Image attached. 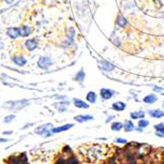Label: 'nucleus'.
I'll use <instances>...</instances> for the list:
<instances>
[{
  "instance_id": "nucleus-23",
  "label": "nucleus",
  "mask_w": 164,
  "mask_h": 164,
  "mask_svg": "<svg viewBox=\"0 0 164 164\" xmlns=\"http://www.w3.org/2000/svg\"><path fill=\"white\" fill-rule=\"evenodd\" d=\"M149 125V122L147 120H144V119H139L138 121V128H147Z\"/></svg>"
},
{
  "instance_id": "nucleus-4",
  "label": "nucleus",
  "mask_w": 164,
  "mask_h": 164,
  "mask_svg": "<svg viewBox=\"0 0 164 164\" xmlns=\"http://www.w3.org/2000/svg\"><path fill=\"white\" fill-rule=\"evenodd\" d=\"M115 94V91L108 89V88H102L100 90V96L103 100H110Z\"/></svg>"
},
{
  "instance_id": "nucleus-2",
  "label": "nucleus",
  "mask_w": 164,
  "mask_h": 164,
  "mask_svg": "<svg viewBox=\"0 0 164 164\" xmlns=\"http://www.w3.org/2000/svg\"><path fill=\"white\" fill-rule=\"evenodd\" d=\"M30 104V102L27 100H22V101H14V102H7L5 103V105H3V108L6 109H10V110H20L23 109L24 107L28 106Z\"/></svg>"
},
{
  "instance_id": "nucleus-8",
  "label": "nucleus",
  "mask_w": 164,
  "mask_h": 164,
  "mask_svg": "<svg viewBox=\"0 0 164 164\" xmlns=\"http://www.w3.org/2000/svg\"><path fill=\"white\" fill-rule=\"evenodd\" d=\"M148 114L151 118H154V119H160L164 117V112L160 109H155V110H150L148 111Z\"/></svg>"
},
{
  "instance_id": "nucleus-24",
  "label": "nucleus",
  "mask_w": 164,
  "mask_h": 164,
  "mask_svg": "<svg viewBox=\"0 0 164 164\" xmlns=\"http://www.w3.org/2000/svg\"><path fill=\"white\" fill-rule=\"evenodd\" d=\"M14 119H15V115H8V116H6L4 118L3 122L6 123V124H9V123H11Z\"/></svg>"
},
{
  "instance_id": "nucleus-22",
  "label": "nucleus",
  "mask_w": 164,
  "mask_h": 164,
  "mask_svg": "<svg viewBox=\"0 0 164 164\" xmlns=\"http://www.w3.org/2000/svg\"><path fill=\"white\" fill-rule=\"evenodd\" d=\"M84 79H85V72L83 69H80L75 75V80L78 82H83Z\"/></svg>"
},
{
  "instance_id": "nucleus-7",
  "label": "nucleus",
  "mask_w": 164,
  "mask_h": 164,
  "mask_svg": "<svg viewBox=\"0 0 164 164\" xmlns=\"http://www.w3.org/2000/svg\"><path fill=\"white\" fill-rule=\"evenodd\" d=\"M12 60L18 66H25L27 64V60L22 55H15L14 57H12Z\"/></svg>"
},
{
  "instance_id": "nucleus-27",
  "label": "nucleus",
  "mask_w": 164,
  "mask_h": 164,
  "mask_svg": "<svg viewBox=\"0 0 164 164\" xmlns=\"http://www.w3.org/2000/svg\"><path fill=\"white\" fill-rule=\"evenodd\" d=\"M9 142L8 138H0V143H2V142Z\"/></svg>"
},
{
  "instance_id": "nucleus-15",
  "label": "nucleus",
  "mask_w": 164,
  "mask_h": 164,
  "mask_svg": "<svg viewBox=\"0 0 164 164\" xmlns=\"http://www.w3.org/2000/svg\"><path fill=\"white\" fill-rule=\"evenodd\" d=\"M86 100L91 104H94L97 101V94L94 91H89L86 95Z\"/></svg>"
},
{
  "instance_id": "nucleus-21",
  "label": "nucleus",
  "mask_w": 164,
  "mask_h": 164,
  "mask_svg": "<svg viewBox=\"0 0 164 164\" xmlns=\"http://www.w3.org/2000/svg\"><path fill=\"white\" fill-rule=\"evenodd\" d=\"M124 128V124L121 122H114L112 126H111V130L113 132H120L122 128Z\"/></svg>"
},
{
  "instance_id": "nucleus-5",
  "label": "nucleus",
  "mask_w": 164,
  "mask_h": 164,
  "mask_svg": "<svg viewBox=\"0 0 164 164\" xmlns=\"http://www.w3.org/2000/svg\"><path fill=\"white\" fill-rule=\"evenodd\" d=\"M38 45H39L38 40L36 39H29L25 42V46L27 48V50L30 51H33L36 50L38 48Z\"/></svg>"
},
{
  "instance_id": "nucleus-20",
  "label": "nucleus",
  "mask_w": 164,
  "mask_h": 164,
  "mask_svg": "<svg viewBox=\"0 0 164 164\" xmlns=\"http://www.w3.org/2000/svg\"><path fill=\"white\" fill-rule=\"evenodd\" d=\"M117 24H118L120 27H122V28H124V27H126L127 25H128V21H127V19L125 18L124 16L123 15H119L118 17H117Z\"/></svg>"
},
{
  "instance_id": "nucleus-25",
  "label": "nucleus",
  "mask_w": 164,
  "mask_h": 164,
  "mask_svg": "<svg viewBox=\"0 0 164 164\" xmlns=\"http://www.w3.org/2000/svg\"><path fill=\"white\" fill-rule=\"evenodd\" d=\"M154 92H158L160 93V94H164V88L162 87H159V86H153V88H152Z\"/></svg>"
},
{
  "instance_id": "nucleus-1",
  "label": "nucleus",
  "mask_w": 164,
  "mask_h": 164,
  "mask_svg": "<svg viewBox=\"0 0 164 164\" xmlns=\"http://www.w3.org/2000/svg\"><path fill=\"white\" fill-rule=\"evenodd\" d=\"M52 128H54L52 124L48 123V124H45V125L38 127L36 130H35V133H36L37 134H39V136H42V137H50L54 134L51 133Z\"/></svg>"
},
{
  "instance_id": "nucleus-10",
  "label": "nucleus",
  "mask_w": 164,
  "mask_h": 164,
  "mask_svg": "<svg viewBox=\"0 0 164 164\" xmlns=\"http://www.w3.org/2000/svg\"><path fill=\"white\" fill-rule=\"evenodd\" d=\"M7 35L8 37L11 39H17L18 37H20V31L19 28H9L7 30Z\"/></svg>"
},
{
  "instance_id": "nucleus-11",
  "label": "nucleus",
  "mask_w": 164,
  "mask_h": 164,
  "mask_svg": "<svg viewBox=\"0 0 164 164\" xmlns=\"http://www.w3.org/2000/svg\"><path fill=\"white\" fill-rule=\"evenodd\" d=\"M74 120L78 123H84V122L94 120V117L91 115H78V116L74 117Z\"/></svg>"
},
{
  "instance_id": "nucleus-26",
  "label": "nucleus",
  "mask_w": 164,
  "mask_h": 164,
  "mask_svg": "<svg viewBox=\"0 0 164 164\" xmlns=\"http://www.w3.org/2000/svg\"><path fill=\"white\" fill-rule=\"evenodd\" d=\"M116 143L126 144V143H128V140L125 138H122V137H118V138H116Z\"/></svg>"
},
{
  "instance_id": "nucleus-12",
  "label": "nucleus",
  "mask_w": 164,
  "mask_h": 164,
  "mask_svg": "<svg viewBox=\"0 0 164 164\" xmlns=\"http://www.w3.org/2000/svg\"><path fill=\"white\" fill-rule=\"evenodd\" d=\"M126 108H127V104L124 102H121V101L115 102L112 104V109L117 111V112H122V111H124Z\"/></svg>"
},
{
  "instance_id": "nucleus-30",
  "label": "nucleus",
  "mask_w": 164,
  "mask_h": 164,
  "mask_svg": "<svg viewBox=\"0 0 164 164\" xmlns=\"http://www.w3.org/2000/svg\"><path fill=\"white\" fill-rule=\"evenodd\" d=\"M12 133H13L12 131H8V132H4L3 133H4V134H11Z\"/></svg>"
},
{
  "instance_id": "nucleus-3",
  "label": "nucleus",
  "mask_w": 164,
  "mask_h": 164,
  "mask_svg": "<svg viewBox=\"0 0 164 164\" xmlns=\"http://www.w3.org/2000/svg\"><path fill=\"white\" fill-rule=\"evenodd\" d=\"M52 64V60L50 56H41L39 58L38 61V65L40 68L42 69H48Z\"/></svg>"
},
{
  "instance_id": "nucleus-28",
  "label": "nucleus",
  "mask_w": 164,
  "mask_h": 164,
  "mask_svg": "<svg viewBox=\"0 0 164 164\" xmlns=\"http://www.w3.org/2000/svg\"><path fill=\"white\" fill-rule=\"evenodd\" d=\"M114 118H115L114 116H110V117H108V118H107V120H106V123H109V122H111V121H112V119H114Z\"/></svg>"
},
{
  "instance_id": "nucleus-18",
  "label": "nucleus",
  "mask_w": 164,
  "mask_h": 164,
  "mask_svg": "<svg viewBox=\"0 0 164 164\" xmlns=\"http://www.w3.org/2000/svg\"><path fill=\"white\" fill-rule=\"evenodd\" d=\"M130 116L133 120H138V119H143L145 116V113L143 111H137V112H132Z\"/></svg>"
},
{
  "instance_id": "nucleus-31",
  "label": "nucleus",
  "mask_w": 164,
  "mask_h": 164,
  "mask_svg": "<svg viewBox=\"0 0 164 164\" xmlns=\"http://www.w3.org/2000/svg\"><path fill=\"white\" fill-rule=\"evenodd\" d=\"M163 105H164V102H163Z\"/></svg>"
},
{
  "instance_id": "nucleus-19",
  "label": "nucleus",
  "mask_w": 164,
  "mask_h": 164,
  "mask_svg": "<svg viewBox=\"0 0 164 164\" xmlns=\"http://www.w3.org/2000/svg\"><path fill=\"white\" fill-rule=\"evenodd\" d=\"M124 128H125V131L128 132V133L133 132V131H136V128H134L133 123L131 120H127V121L125 122V124H124Z\"/></svg>"
},
{
  "instance_id": "nucleus-9",
  "label": "nucleus",
  "mask_w": 164,
  "mask_h": 164,
  "mask_svg": "<svg viewBox=\"0 0 164 164\" xmlns=\"http://www.w3.org/2000/svg\"><path fill=\"white\" fill-rule=\"evenodd\" d=\"M155 134L158 137H164V123H159V124L154 125Z\"/></svg>"
},
{
  "instance_id": "nucleus-13",
  "label": "nucleus",
  "mask_w": 164,
  "mask_h": 164,
  "mask_svg": "<svg viewBox=\"0 0 164 164\" xmlns=\"http://www.w3.org/2000/svg\"><path fill=\"white\" fill-rule=\"evenodd\" d=\"M99 63H100L101 67L104 70H106V71H112V70L115 69V65H114V64H112V63H111L110 61H108V60H101Z\"/></svg>"
},
{
  "instance_id": "nucleus-6",
  "label": "nucleus",
  "mask_w": 164,
  "mask_h": 164,
  "mask_svg": "<svg viewBox=\"0 0 164 164\" xmlns=\"http://www.w3.org/2000/svg\"><path fill=\"white\" fill-rule=\"evenodd\" d=\"M73 124H66V125H63L60 127H57V128H51V133H62V132H66L68 130H70L71 128H73Z\"/></svg>"
},
{
  "instance_id": "nucleus-29",
  "label": "nucleus",
  "mask_w": 164,
  "mask_h": 164,
  "mask_svg": "<svg viewBox=\"0 0 164 164\" xmlns=\"http://www.w3.org/2000/svg\"><path fill=\"white\" fill-rule=\"evenodd\" d=\"M4 49V43L2 41H0V51H2Z\"/></svg>"
},
{
  "instance_id": "nucleus-16",
  "label": "nucleus",
  "mask_w": 164,
  "mask_h": 164,
  "mask_svg": "<svg viewBox=\"0 0 164 164\" xmlns=\"http://www.w3.org/2000/svg\"><path fill=\"white\" fill-rule=\"evenodd\" d=\"M74 105L75 107H77L79 109H88L89 108V105L87 104L86 102L80 100V99H74Z\"/></svg>"
},
{
  "instance_id": "nucleus-14",
  "label": "nucleus",
  "mask_w": 164,
  "mask_h": 164,
  "mask_svg": "<svg viewBox=\"0 0 164 164\" xmlns=\"http://www.w3.org/2000/svg\"><path fill=\"white\" fill-rule=\"evenodd\" d=\"M19 31L21 37H28L32 33V28L29 26H22L19 28Z\"/></svg>"
},
{
  "instance_id": "nucleus-17",
  "label": "nucleus",
  "mask_w": 164,
  "mask_h": 164,
  "mask_svg": "<svg viewBox=\"0 0 164 164\" xmlns=\"http://www.w3.org/2000/svg\"><path fill=\"white\" fill-rule=\"evenodd\" d=\"M158 100V98L156 95H153V94H149V95H146L144 98H143V102L145 104H153L154 102H156Z\"/></svg>"
}]
</instances>
